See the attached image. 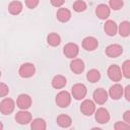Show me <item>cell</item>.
<instances>
[{"instance_id": "6da1fadb", "label": "cell", "mask_w": 130, "mask_h": 130, "mask_svg": "<svg viewBox=\"0 0 130 130\" xmlns=\"http://www.w3.org/2000/svg\"><path fill=\"white\" fill-rule=\"evenodd\" d=\"M86 93H87V89L83 83H76L71 87V94L77 101L83 100Z\"/></svg>"}, {"instance_id": "7a4b0ae2", "label": "cell", "mask_w": 130, "mask_h": 130, "mask_svg": "<svg viewBox=\"0 0 130 130\" xmlns=\"http://www.w3.org/2000/svg\"><path fill=\"white\" fill-rule=\"evenodd\" d=\"M71 103V94L67 90H61L56 95V104L60 108H67Z\"/></svg>"}, {"instance_id": "3957f363", "label": "cell", "mask_w": 130, "mask_h": 130, "mask_svg": "<svg viewBox=\"0 0 130 130\" xmlns=\"http://www.w3.org/2000/svg\"><path fill=\"white\" fill-rule=\"evenodd\" d=\"M15 109V102L10 98H4L0 103V112L3 115H10Z\"/></svg>"}, {"instance_id": "277c9868", "label": "cell", "mask_w": 130, "mask_h": 130, "mask_svg": "<svg viewBox=\"0 0 130 130\" xmlns=\"http://www.w3.org/2000/svg\"><path fill=\"white\" fill-rule=\"evenodd\" d=\"M36 72V67L32 63H23L20 65L18 69V74L22 78H29L31 77Z\"/></svg>"}, {"instance_id": "5b68a950", "label": "cell", "mask_w": 130, "mask_h": 130, "mask_svg": "<svg viewBox=\"0 0 130 130\" xmlns=\"http://www.w3.org/2000/svg\"><path fill=\"white\" fill-rule=\"evenodd\" d=\"M107 74H108V77L114 81V82H118L122 79V71H121V68L116 65V64H113V65H110L108 70H107Z\"/></svg>"}, {"instance_id": "8992f818", "label": "cell", "mask_w": 130, "mask_h": 130, "mask_svg": "<svg viewBox=\"0 0 130 130\" xmlns=\"http://www.w3.org/2000/svg\"><path fill=\"white\" fill-rule=\"evenodd\" d=\"M64 55L69 59H74L79 53V47L75 43H68L63 48Z\"/></svg>"}, {"instance_id": "52a82bcc", "label": "cell", "mask_w": 130, "mask_h": 130, "mask_svg": "<svg viewBox=\"0 0 130 130\" xmlns=\"http://www.w3.org/2000/svg\"><path fill=\"white\" fill-rule=\"evenodd\" d=\"M105 53L110 58H117V57L122 55L123 47L121 45H119V44H111L106 48Z\"/></svg>"}, {"instance_id": "ba28073f", "label": "cell", "mask_w": 130, "mask_h": 130, "mask_svg": "<svg viewBox=\"0 0 130 130\" xmlns=\"http://www.w3.org/2000/svg\"><path fill=\"white\" fill-rule=\"evenodd\" d=\"M94 119L98 123L100 124H106L110 121V114L109 111L105 108H99L98 110L95 109L94 111Z\"/></svg>"}, {"instance_id": "9c48e42d", "label": "cell", "mask_w": 130, "mask_h": 130, "mask_svg": "<svg viewBox=\"0 0 130 130\" xmlns=\"http://www.w3.org/2000/svg\"><path fill=\"white\" fill-rule=\"evenodd\" d=\"M95 104L91 100H84L80 105V112L84 116H91L95 111Z\"/></svg>"}, {"instance_id": "30bf717a", "label": "cell", "mask_w": 130, "mask_h": 130, "mask_svg": "<svg viewBox=\"0 0 130 130\" xmlns=\"http://www.w3.org/2000/svg\"><path fill=\"white\" fill-rule=\"evenodd\" d=\"M92 98H93V101H94L95 104L104 105L108 101L109 94H108L106 89H104V88H96L93 91V93H92Z\"/></svg>"}, {"instance_id": "8fae6325", "label": "cell", "mask_w": 130, "mask_h": 130, "mask_svg": "<svg viewBox=\"0 0 130 130\" xmlns=\"http://www.w3.org/2000/svg\"><path fill=\"white\" fill-rule=\"evenodd\" d=\"M31 103H32V101H31L30 95H28L26 93L19 94L17 100H16V106L20 110H27L28 108H30Z\"/></svg>"}, {"instance_id": "7c38bea8", "label": "cell", "mask_w": 130, "mask_h": 130, "mask_svg": "<svg viewBox=\"0 0 130 130\" xmlns=\"http://www.w3.org/2000/svg\"><path fill=\"white\" fill-rule=\"evenodd\" d=\"M15 121L20 125H26L31 121V114L26 110H20L15 114Z\"/></svg>"}, {"instance_id": "4fadbf2b", "label": "cell", "mask_w": 130, "mask_h": 130, "mask_svg": "<svg viewBox=\"0 0 130 130\" xmlns=\"http://www.w3.org/2000/svg\"><path fill=\"white\" fill-rule=\"evenodd\" d=\"M99 47V41L94 38V37H86L83 39L82 41V48L85 50V51H94L96 48Z\"/></svg>"}, {"instance_id": "5bb4252c", "label": "cell", "mask_w": 130, "mask_h": 130, "mask_svg": "<svg viewBox=\"0 0 130 130\" xmlns=\"http://www.w3.org/2000/svg\"><path fill=\"white\" fill-rule=\"evenodd\" d=\"M123 92H124L123 86H122L121 84H119V83H115L114 85H112V86L110 87L108 94L110 95V98H111L112 100L118 101V100H120V99L122 98Z\"/></svg>"}, {"instance_id": "9a60e30c", "label": "cell", "mask_w": 130, "mask_h": 130, "mask_svg": "<svg viewBox=\"0 0 130 130\" xmlns=\"http://www.w3.org/2000/svg\"><path fill=\"white\" fill-rule=\"evenodd\" d=\"M111 9L107 4H99L95 7V15L100 19H107L110 16Z\"/></svg>"}, {"instance_id": "2e32d148", "label": "cell", "mask_w": 130, "mask_h": 130, "mask_svg": "<svg viewBox=\"0 0 130 130\" xmlns=\"http://www.w3.org/2000/svg\"><path fill=\"white\" fill-rule=\"evenodd\" d=\"M70 70L75 74H80L84 70V62L81 59L74 58L70 62Z\"/></svg>"}, {"instance_id": "e0dca14e", "label": "cell", "mask_w": 130, "mask_h": 130, "mask_svg": "<svg viewBox=\"0 0 130 130\" xmlns=\"http://www.w3.org/2000/svg\"><path fill=\"white\" fill-rule=\"evenodd\" d=\"M104 30H105V32H106L108 36L114 37V36H116V34L118 32V25H117V23H116L114 20L109 19V20H107V21L105 22Z\"/></svg>"}, {"instance_id": "ac0fdd59", "label": "cell", "mask_w": 130, "mask_h": 130, "mask_svg": "<svg viewBox=\"0 0 130 130\" xmlns=\"http://www.w3.org/2000/svg\"><path fill=\"white\" fill-rule=\"evenodd\" d=\"M51 84H52V86H53L54 88H56V89H61V88H63V87L67 84V79H66L65 76L58 74V75H55V76L53 77Z\"/></svg>"}, {"instance_id": "d6986e66", "label": "cell", "mask_w": 130, "mask_h": 130, "mask_svg": "<svg viewBox=\"0 0 130 130\" xmlns=\"http://www.w3.org/2000/svg\"><path fill=\"white\" fill-rule=\"evenodd\" d=\"M22 8H23L22 3L20 1H17V0L11 1L8 5V11L12 15H18L22 11Z\"/></svg>"}, {"instance_id": "ffe728a7", "label": "cell", "mask_w": 130, "mask_h": 130, "mask_svg": "<svg viewBox=\"0 0 130 130\" xmlns=\"http://www.w3.org/2000/svg\"><path fill=\"white\" fill-rule=\"evenodd\" d=\"M56 16H57V19L60 21V22H67L70 18H71V11L67 8H59L57 13H56Z\"/></svg>"}, {"instance_id": "44dd1931", "label": "cell", "mask_w": 130, "mask_h": 130, "mask_svg": "<svg viewBox=\"0 0 130 130\" xmlns=\"http://www.w3.org/2000/svg\"><path fill=\"white\" fill-rule=\"evenodd\" d=\"M57 124L60 126V127H62V128H68V127H70L71 126V124H72V119H71V117L70 116H68V115H65V114H61V115H59L58 117H57Z\"/></svg>"}, {"instance_id": "7402d4cb", "label": "cell", "mask_w": 130, "mask_h": 130, "mask_svg": "<svg viewBox=\"0 0 130 130\" xmlns=\"http://www.w3.org/2000/svg\"><path fill=\"white\" fill-rule=\"evenodd\" d=\"M118 32L123 38L128 37L130 35V22L127 20L122 21L118 26Z\"/></svg>"}, {"instance_id": "603a6c76", "label": "cell", "mask_w": 130, "mask_h": 130, "mask_svg": "<svg viewBox=\"0 0 130 130\" xmlns=\"http://www.w3.org/2000/svg\"><path fill=\"white\" fill-rule=\"evenodd\" d=\"M30 128L32 130H46L47 124L44 119L42 118H36L30 121Z\"/></svg>"}, {"instance_id": "cb8c5ba5", "label": "cell", "mask_w": 130, "mask_h": 130, "mask_svg": "<svg viewBox=\"0 0 130 130\" xmlns=\"http://www.w3.org/2000/svg\"><path fill=\"white\" fill-rule=\"evenodd\" d=\"M47 43L51 46V47H57L60 45L61 43V38L58 34L56 32H51L48 35L47 37Z\"/></svg>"}, {"instance_id": "d4e9b609", "label": "cell", "mask_w": 130, "mask_h": 130, "mask_svg": "<svg viewBox=\"0 0 130 130\" xmlns=\"http://www.w3.org/2000/svg\"><path fill=\"white\" fill-rule=\"evenodd\" d=\"M86 79L91 82V83H95L101 79V73L98 69H90L88 70L87 74H86Z\"/></svg>"}, {"instance_id": "484cf974", "label": "cell", "mask_w": 130, "mask_h": 130, "mask_svg": "<svg viewBox=\"0 0 130 130\" xmlns=\"http://www.w3.org/2000/svg\"><path fill=\"white\" fill-rule=\"evenodd\" d=\"M72 7H73V10L75 12H83L84 10H86L87 5H86V3L83 0H76L73 3Z\"/></svg>"}, {"instance_id": "4316f807", "label": "cell", "mask_w": 130, "mask_h": 130, "mask_svg": "<svg viewBox=\"0 0 130 130\" xmlns=\"http://www.w3.org/2000/svg\"><path fill=\"white\" fill-rule=\"evenodd\" d=\"M124 5L123 0H109V7L115 11L120 10Z\"/></svg>"}, {"instance_id": "83f0119b", "label": "cell", "mask_w": 130, "mask_h": 130, "mask_svg": "<svg viewBox=\"0 0 130 130\" xmlns=\"http://www.w3.org/2000/svg\"><path fill=\"white\" fill-rule=\"evenodd\" d=\"M122 75L126 78H130V60H125L122 65Z\"/></svg>"}, {"instance_id": "f1b7e54d", "label": "cell", "mask_w": 130, "mask_h": 130, "mask_svg": "<svg viewBox=\"0 0 130 130\" xmlns=\"http://www.w3.org/2000/svg\"><path fill=\"white\" fill-rule=\"evenodd\" d=\"M9 93V87L6 83L0 82V98H4Z\"/></svg>"}, {"instance_id": "f546056e", "label": "cell", "mask_w": 130, "mask_h": 130, "mask_svg": "<svg viewBox=\"0 0 130 130\" xmlns=\"http://www.w3.org/2000/svg\"><path fill=\"white\" fill-rule=\"evenodd\" d=\"M114 128H115L116 130H125V129L130 128V124H127L126 122L118 121V122H116V124L114 125Z\"/></svg>"}, {"instance_id": "4dcf8cb0", "label": "cell", "mask_w": 130, "mask_h": 130, "mask_svg": "<svg viewBox=\"0 0 130 130\" xmlns=\"http://www.w3.org/2000/svg\"><path fill=\"white\" fill-rule=\"evenodd\" d=\"M40 3V0H25V5L29 9L36 8Z\"/></svg>"}, {"instance_id": "1f68e13d", "label": "cell", "mask_w": 130, "mask_h": 130, "mask_svg": "<svg viewBox=\"0 0 130 130\" xmlns=\"http://www.w3.org/2000/svg\"><path fill=\"white\" fill-rule=\"evenodd\" d=\"M50 2L54 7H61L65 3V0H50Z\"/></svg>"}, {"instance_id": "d6a6232c", "label": "cell", "mask_w": 130, "mask_h": 130, "mask_svg": "<svg viewBox=\"0 0 130 130\" xmlns=\"http://www.w3.org/2000/svg\"><path fill=\"white\" fill-rule=\"evenodd\" d=\"M123 95H125V99H126L128 102L130 101V85H127V86H126V88L124 89Z\"/></svg>"}, {"instance_id": "836d02e7", "label": "cell", "mask_w": 130, "mask_h": 130, "mask_svg": "<svg viewBox=\"0 0 130 130\" xmlns=\"http://www.w3.org/2000/svg\"><path fill=\"white\" fill-rule=\"evenodd\" d=\"M123 119H124V121H125L127 124H130V111H129V110L124 113Z\"/></svg>"}, {"instance_id": "e575fe53", "label": "cell", "mask_w": 130, "mask_h": 130, "mask_svg": "<svg viewBox=\"0 0 130 130\" xmlns=\"http://www.w3.org/2000/svg\"><path fill=\"white\" fill-rule=\"evenodd\" d=\"M3 129V124H2V122L0 121V130H2Z\"/></svg>"}, {"instance_id": "d590c367", "label": "cell", "mask_w": 130, "mask_h": 130, "mask_svg": "<svg viewBox=\"0 0 130 130\" xmlns=\"http://www.w3.org/2000/svg\"><path fill=\"white\" fill-rule=\"evenodd\" d=\"M0 77H1V71H0Z\"/></svg>"}]
</instances>
